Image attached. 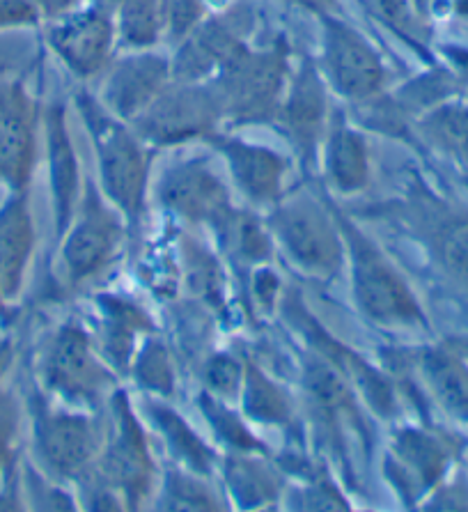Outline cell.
<instances>
[{
	"label": "cell",
	"mask_w": 468,
	"mask_h": 512,
	"mask_svg": "<svg viewBox=\"0 0 468 512\" xmlns=\"http://www.w3.org/2000/svg\"><path fill=\"white\" fill-rule=\"evenodd\" d=\"M287 3L299 5L303 10H310L315 14H331V10L335 7V0H287Z\"/></svg>",
	"instance_id": "obj_40"
},
{
	"label": "cell",
	"mask_w": 468,
	"mask_h": 512,
	"mask_svg": "<svg viewBox=\"0 0 468 512\" xmlns=\"http://www.w3.org/2000/svg\"><path fill=\"white\" fill-rule=\"evenodd\" d=\"M324 74L351 102H372L386 88V65L377 49L349 23L324 14Z\"/></svg>",
	"instance_id": "obj_7"
},
{
	"label": "cell",
	"mask_w": 468,
	"mask_h": 512,
	"mask_svg": "<svg viewBox=\"0 0 468 512\" xmlns=\"http://www.w3.org/2000/svg\"><path fill=\"white\" fill-rule=\"evenodd\" d=\"M207 138L228 161L232 180L246 198L260 205L276 203L280 191H283V177L287 170L285 159L278 152L264 145L246 143L241 138L221 136L216 131Z\"/></svg>",
	"instance_id": "obj_16"
},
{
	"label": "cell",
	"mask_w": 468,
	"mask_h": 512,
	"mask_svg": "<svg viewBox=\"0 0 468 512\" xmlns=\"http://www.w3.org/2000/svg\"><path fill=\"white\" fill-rule=\"evenodd\" d=\"M42 21L33 0H0V30L33 28Z\"/></svg>",
	"instance_id": "obj_37"
},
{
	"label": "cell",
	"mask_w": 468,
	"mask_h": 512,
	"mask_svg": "<svg viewBox=\"0 0 468 512\" xmlns=\"http://www.w3.org/2000/svg\"><path fill=\"white\" fill-rule=\"evenodd\" d=\"M35 451L39 462L60 478H78L99 453V437L88 418L39 411L35 416Z\"/></svg>",
	"instance_id": "obj_14"
},
{
	"label": "cell",
	"mask_w": 468,
	"mask_h": 512,
	"mask_svg": "<svg viewBox=\"0 0 468 512\" xmlns=\"http://www.w3.org/2000/svg\"><path fill=\"white\" fill-rule=\"evenodd\" d=\"M136 377L145 389L170 393L173 391V368H170L168 354L161 343H147L136 363Z\"/></svg>",
	"instance_id": "obj_32"
},
{
	"label": "cell",
	"mask_w": 468,
	"mask_h": 512,
	"mask_svg": "<svg viewBox=\"0 0 468 512\" xmlns=\"http://www.w3.org/2000/svg\"><path fill=\"white\" fill-rule=\"evenodd\" d=\"M390 460L395 464V480L411 496L434 487L450 464V446L423 430H404L393 444Z\"/></svg>",
	"instance_id": "obj_19"
},
{
	"label": "cell",
	"mask_w": 468,
	"mask_h": 512,
	"mask_svg": "<svg viewBox=\"0 0 468 512\" xmlns=\"http://www.w3.org/2000/svg\"><path fill=\"white\" fill-rule=\"evenodd\" d=\"M221 230L228 232L234 248L248 260H264L271 251L269 235L262 230V226L253 219V216L234 212L230 216V221L225 223Z\"/></svg>",
	"instance_id": "obj_31"
},
{
	"label": "cell",
	"mask_w": 468,
	"mask_h": 512,
	"mask_svg": "<svg viewBox=\"0 0 468 512\" xmlns=\"http://www.w3.org/2000/svg\"><path fill=\"white\" fill-rule=\"evenodd\" d=\"M113 12L99 3L72 10L53 21L49 30V46L81 79L99 74L108 65L115 44Z\"/></svg>",
	"instance_id": "obj_10"
},
{
	"label": "cell",
	"mask_w": 468,
	"mask_h": 512,
	"mask_svg": "<svg viewBox=\"0 0 468 512\" xmlns=\"http://www.w3.org/2000/svg\"><path fill=\"white\" fill-rule=\"evenodd\" d=\"M7 304H10V301H7V299L3 297V294H0V315H3V313H5V308H7Z\"/></svg>",
	"instance_id": "obj_42"
},
{
	"label": "cell",
	"mask_w": 468,
	"mask_h": 512,
	"mask_svg": "<svg viewBox=\"0 0 468 512\" xmlns=\"http://www.w3.org/2000/svg\"><path fill=\"white\" fill-rule=\"evenodd\" d=\"M228 480L237 499L244 501V506L255 508L262 501H269L276 496L278 483L273 473L257 460H234L228 464Z\"/></svg>",
	"instance_id": "obj_29"
},
{
	"label": "cell",
	"mask_w": 468,
	"mask_h": 512,
	"mask_svg": "<svg viewBox=\"0 0 468 512\" xmlns=\"http://www.w3.org/2000/svg\"><path fill=\"white\" fill-rule=\"evenodd\" d=\"M244 382V409L248 416L260 423L271 425H283L290 421V398L264 372H260L255 366H246Z\"/></svg>",
	"instance_id": "obj_25"
},
{
	"label": "cell",
	"mask_w": 468,
	"mask_h": 512,
	"mask_svg": "<svg viewBox=\"0 0 468 512\" xmlns=\"http://www.w3.org/2000/svg\"><path fill=\"white\" fill-rule=\"evenodd\" d=\"M351 255V281L358 306L379 327L402 329L425 324L423 308L393 265L370 239L349 223H342Z\"/></svg>",
	"instance_id": "obj_3"
},
{
	"label": "cell",
	"mask_w": 468,
	"mask_h": 512,
	"mask_svg": "<svg viewBox=\"0 0 468 512\" xmlns=\"http://www.w3.org/2000/svg\"><path fill=\"white\" fill-rule=\"evenodd\" d=\"M241 366L228 354H218L207 366V384L218 395H234L241 382Z\"/></svg>",
	"instance_id": "obj_36"
},
{
	"label": "cell",
	"mask_w": 468,
	"mask_h": 512,
	"mask_svg": "<svg viewBox=\"0 0 468 512\" xmlns=\"http://www.w3.org/2000/svg\"><path fill=\"white\" fill-rule=\"evenodd\" d=\"M7 366H10V345H0V379H3Z\"/></svg>",
	"instance_id": "obj_41"
},
{
	"label": "cell",
	"mask_w": 468,
	"mask_h": 512,
	"mask_svg": "<svg viewBox=\"0 0 468 512\" xmlns=\"http://www.w3.org/2000/svg\"><path fill=\"white\" fill-rule=\"evenodd\" d=\"M39 17L42 19H49V21H56L60 17H65L72 10H76L78 3L81 0H33Z\"/></svg>",
	"instance_id": "obj_39"
},
{
	"label": "cell",
	"mask_w": 468,
	"mask_h": 512,
	"mask_svg": "<svg viewBox=\"0 0 468 512\" xmlns=\"http://www.w3.org/2000/svg\"><path fill=\"white\" fill-rule=\"evenodd\" d=\"M145 317L140 310L131 308L122 301H111L106 310V327H104V354L113 366L122 368L129 363V356L134 352V333L143 327Z\"/></svg>",
	"instance_id": "obj_27"
},
{
	"label": "cell",
	"mask_w": 468,
	"mask_h": 512,
	"mask_svg": "<svg viewBox=\"0 0 468 512\" xmlns=\"http://www.w3.org/2000/svg\"><path fill=\"white\" fill-rule=\"evenodd\" d=\"M425 384L452 421L468 425V363L452 349H429L420 361Z\"/></svg>",
	"instance_id": "obj_22"
},
{
	"label": "cell",
	"mask_w": 468,
	"mask_h": 512,
	"mask_svg": "<svg viewBox=\"0 0 468 512\" xmlns=\"http://www.w3.org/2000/svg\"><path fill=\"white\" fill-rule=\"evenodd\" d=\"M44 384L67 400L95 402L111 384L106 370L83 329L67 324L49 340L42 356Z\"/></svg>",
	"instance_id": "obj_8"
},
{
	"label": "cell",
	"mask_w": 468,
	"mask_h": 512,
	"mask_svg": "<svg viewBox=\"0 0 468 512\" xmlns=\"http://www.w3.org/2000/svg\"><path fill=\"white\" fill-rule=\"evenodd\" d=\"M370 3L393 28L404 30V33H411V30L416 28L411 0H370Z\"/></svg>",
	"instance_id": "obj_38"
},
{
	"label": "cell",
	"mask_w": 468,
	"mask_h": 512,
	"mask_svg": "<svg viewBox=\"0 0 468 512\" xmlns=\"http://www.w3.org/2000/svg\"><path fill=\"white\" fill-rule=\"evenodd\" d=\"M159 198L182 219L212 223L216 228H223L234 214L228 186L202 159H189L170 168L161 180Z\"/></svg>",
	"instance_id": "obj_12"
},
{
	"label": "cell",
	"mask_w": 468,
	"mask_h": 512,
	"mask_svg": "<svg viewBox=\"0 0 468 512\" xmlns=\"http://www.w3.org/2000/svg\"><path fill=\"white\" fill-rule=\"evenodd\" d=\"M221 120L223 113L212 85L175 81L131 124L145 143L175 145L214 134Z\"/></svg>",
	"instance_id": "obj_4"
},
{
	"label": "cell",
	"mask_w": 468,
	"mask_h": 512,
	"mask_svg": "<svg viewBox=\"0 0 468 512\" xmlns=\"http://www.w3.org/2000/svg\"><path fill=\"white\" fill-rule=\"evenodd\" d=\"M173 81V62L143 49L117 60L104 81V106L122 122H134Z\"/></svg>",
	"instance_id": "obj_13"
},
{
	"label": "cell",
	"mask_w": 468,
	"mask_h": 512,
	"mask_svg": "<svg viewBox=\"0 0 468 512\" xmlns=\"http://www.w3.org/2000/svg\"><path fill=\"white\" fill-rule=\"evenodd\" d=\"M101 469H104L106 483L131 501L143 499L150 492L154 467L143 432H140L136 418L131 416L124 398L115 400V430L106 444Z\"/></svg>",
	"instance_id": "obj_15"
},
{
	"label": "cell",
	"mask_w": 468,
	"mask_h": 512,
	"mask_svg": "<svg viewBox=\"0 0 468 512\" xmlns=\"http://www.w3.org/2000/svg\"><path fill=\"white\" fill-rule=\"evenodd\" d=\"M46 143H49V173L58 230L65 232L72 223L78 200V161L72 138L67 134V118L62 106H51L46 111Z\"/></svg>",
	"instance_id": "obj_20"
},
{
	"label": "cell",
	"mask_w": 468,
	"mask_h": 512,
	"mask_svg": "<svg viewBox=\"0 0 468 512\" xmlns=\"http://www.w3.org/2000/svg\"><path fill=\"white\" fill-rule=\"evenodd\" d=\"M76 106L95 143L101 182L108 198L129 219H136L143 207L147 175H150V152L143 147V138L124 127L120 118L108 113L104 104L88 95H78Z\"/></svg>",
	"instance_id": "obj_2"
},
{
	"label": "cell",
	"mask_w": 468,
	"mask_h": 512,
	"mask_svg": "<svg viewBox=\"0 0 468 512\" xmlns=\"http://www.w3.org/2000/svg\"><path fill=\"white\" fill-rule=\"evenodd\" d=\"M290 83L287 46L276 40L264 49L244 46L212 76V90L225 120L273 122Z\"/></svg>",
	"instance_id": "obj_1"
},
{
	"label": "cell",
	"mask_w": 468,
	"mask_h": 512,
	"mask_svg": "<svg viewBox=\"0 0 468 512\" xmlns=\"http://www.w3.org/2000/svg\"><path fill=\"white\" fill-rule=\"evenodd\" d=\"M14 439H17V411H14L12 400L0 393V487L12 471Z\"/></svg>",
	"instance_id": "obj_35"
},
{
	"label": "cell",
	"mask_w": 468,
	"mask_h": 512,
	"mask_svg": "<svg viewBox=\"0 0 468 512\" xmlns=\"http://www.w3.org/2000/svg\"><path fill=\"white\" fill-rule=\"evenodd\" d=\"M37 154V104L21 81H0V186L26 193Z\"/></svg>",
	"instance_id": "obj_9"
},
{
	"label": "cell",
	"mask_w": 468,
	"mask_h": 512,
	"mask_svg": "<svg viewBox=\"0 0 468 512\" xmlns=\"http://www.w3.org/2000/svg\"><path fill=\"white\" fill-rule=\"evenodd\" d=\"M168 499L175 501L168 506L175 510H212V508H216V503L212 501V494L207 492V487L195 483V480H191L189 476H182V473H173V476H170Z\"/></svg>",
	"instance_id": "obj_34"
},
{
	"label": "cell",
	"mask_w": 468,
	"mask_h": 512,
	"mask_svg": "<svg viewBox=\"0 0 468 512\" xmlns=\"http://www.w3.org/2000/svg\"><path fill=\"white\" fill-rule=\"evenodd\" d=\"M35 248V223L26 193H12L0 207V294L17 299Z\"/></svg>",
	"instance_id": "obj_18"
},
{
	"label": "cell",
	"mask_w": 468,
	"mask_h": 512,
	"mask_svg": "<svg viewBox=\"0 0 468 512\" xmlns=\"http://www.w3.org/2000/svg\"><path fill=\"white\" fill-rule=\"evenodd\" d=\"M161 5L163 35L179 44L202 19H205L207 0H161Z\"/></svg>",
	"instance_id": "obj_33"
},
{
	"label": "cell",
	"mask_w": 468,
	"mask_h": 512,
	"mask_svg": "<svg viewBox=\"0 0 468 512\" xmlns=\"http://www.w3.org/2000/svg\"><path fill=\"white\" fill-rule=\"evenodd\" d=\"M420 134L429 145L468 166V106L441 104L420 120Z\"/></svg>",
	"instance_id": "obj_24"
},
{
	"label": "cell",
	"mask_w": 468,
	"mask_h": 512,
	"mask_svg": "<svg viewBox=\"0 0 468 512\" xmlns=\"http://www.w3.org/2000/svg\"><path fill=\"white\" fill-rule=\"evenodd\" d=\"M324 161L333 186L342 193H356L368 184L370 161L363 134L335 115L324 136Z\"/></svg>",
	"instance_id": "obj_21"
},
{
	"label": "cell",
	"mask_w": 468,
	"mask_h": 512,
	"mask_svg": "<svg viewBox=\"0 0 468 512\" xmlns=\"http://www.w3.org/2000/svg\"><path fill=\"white\" fill-rule=\"evenodd\" d=\"M202 409L209 421L214 425V432L221 434L223 441H228L230 446L239 448V451H262V446L257 444V439L251 432L246 430V425L239 421L237 416L232 414L230 409H225L216 398H209V395H202L200 398Z\"/></svg>",
	"instance_id": "obj_30"
},
{
	"label": "cell",
	"mask_w": 468,
	"mask_h": 512,
	"mask_svg": "<svg viewBox=\"0 0 468 512\" xmlns=\"http://www.w3.org/2000/svg\"><path fill=\"white\" fill-rule=\"evenodd\" d=\"M273 122L278 124L303 161H312L331 120L326 83L319 67L310 58H303L296 74L287 83L283 102H280Z\"/></svg>",
	"instance_id": "obj_11"
},
{
	"label": "cell",
	"mask_w": 468,
	"mask_h": 512,
	"mask_svg": "<svg viewBox=\"0 0 468 512\" xmlns=\"http://www.w3.org/2000/svg\"><path fill=\"white\" fill-rule=\"evenodd\" d=\"M434 248L448 274L468 287V216H450L443 221L436 228Z\"/></svg>",
	"instance_id": "obj_28"
},
{
	"label": "cell",
	"mask_w": 468,
	"mask_h": 512,
	"mask_svg": "<svg viewBox=\"0 0 468 512\" xmlns=\"http://www.w3.org/2000/svg\"><path fill=\"white\" fill-rule=\"evenodd\" d=\"M271 232L296 267L317 278H331L342 265L338 230L322 207L310 198L280 205L271 216Z\"/></svg>",
	"instance_id": "obj_5"
},
{
	"label": "cell",
	"mask_w": 468,
	"mask_h": 512,
	"mask_svg": "<svg viewBox=\"0 0 468 512\" xmlns=\"http://www.w3.org/2000/svg\"><path fill=\"white\" fill-rule=\"evenodd\" d=\"M154 418H156V425H159V430H163V434H166L170 451L175 453L177 460H182L186 467L198 473H207L212 469L214 453L209 451L198 437H195V432L182 421V418L163 407L154 409Z\"/></svg>",
	"instance_id": "obj_26"
},
{
	"label": "cell",
	"mask_w": 468,
	"mask_h": 512,
	"mask_svg": "<svg viewBox=\"0 0 468 512\" xmlns=\"http://www.w3.org/2000/svg\"><path fill=\"white\" fill-rule=\"evenodd\" d=\"M120 239V223L99 205L97 198H92L62 246V258H65L69 276L74 281H81V278L97 274L115 255Z\"/></svg>",
	"instance_id": "obj_17"
},
{
	"label": "cell",
	"mask_w": 468,
	"mask_h": 512,
	"mask_svg": "<svg viewBox=\"0 0 468 512\" xmlns=\"http://www.w3.org/2000/svg\"><path fill=\"white\" fill-rule=\"evenodd\" d=\"M115 33L129 49H150L163 35L161 0H120L113 10Z\"/></svg>",
	"instance_id": "obj_23"
},
{
	"label": "cell",
	"mask_w": 468,
	"mask_h": 512,
	"mask_svg": "<svg viewBox=\"0 0 468 512\" xmlns=\"http://www.w3.org/2000/svg\"><path fill=\"white\" fill-rule=\"evenodd\" d=\"M253 28L255 14L246 5H232L214 17H205L177 44L173 81L202 83L212 79L234 53L248 46Z\"/></svg>",
	"instance_id": "obj_6"
}]
</instances>
